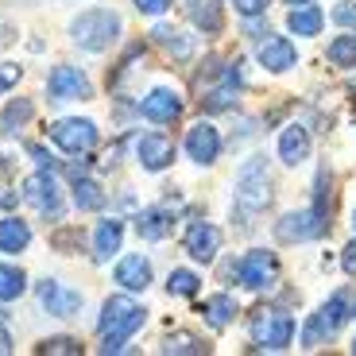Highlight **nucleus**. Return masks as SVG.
Segmentation results:
<instances>
[{"mask_svg":"<svg viewBox=\"0 0 356 356\" xmlns=\"http://www.w3.org/2000/svg\"><path fill=\"white\" fill-rule=\"evenodd\" d=\"M232 8L241 12V16H259L267 8V0H232Z\"/></svg>","mask_w":356,"mask_h":356,"instance_id":"obj_33","label":"nucleus"},{"mask_svg":"<svg viewBox=\"0 0 356 356\" xmlns=\"http://www.w3.org/2000/svg\"><path fill=\"white\" fill-rule=\"evenodd\" d=\"M47 93L54 101H74V97H89V81L78 66H54L47 78Z\"/></svg>","mask_w":356,"mask_h":356,"instance_id":"obj_10","label":"nucleus"},{"mask_svg":"<svg viewBox=\"0 0 356 356\" xmlns=\"http://www.w3.org/2000/svg\"><path fill=\"white\" fill-rule=\"evenodd\" d=\"M27 244H31V229H27L24 221H16V217L0 221V248L4 252H24Z\"/></svg>","mask_w":356,"mask_h":356,"instance_id":"obj_21","label":"nucleus"},{"mask_svg":"<svg viewBox=\"0 0 356 356\" xmlns=\"http://www.w3.org/2000/svg\"><path fill=\"white\" fill-rule=\"evenodd\" d=\"M325 58L333 66H356V35H337L325 47Z\"/></svg>","mask_w":356,"mask_h":356,"instance_id":"obj_25","label":"nucleus"},{"mask_svg":"<svg viewBox=\"0 0 356 356\" xmlns=\"http://www.w3.org/2000/svg\"><path fill=\"white\" fill-rule=\"evenodd\" d=\"M286 27H291L294 35H318L321 31V12L310 8V4H306V8H294L291 16H286Z\"/></svg>","mask_w":356,"mask_h":356,"instance_id":"obj_24","label":"nucleus"},{"mask_svg":"<svg viewBox=\"0 0 356 356\" xmlns=\"http://www.w3.org/2000/svg\"><path fill=\"white\" fill-rule=\"evenodd\" d=\"M0 318H4V310H0Z\"/></svg>","mask_w":356,"mask_h":356,"instance_id":"obj_42","label":"nucleus"},{"mask_svg":"<svg viewBox=\"0 0 356 356\" xmlns=\"http://www.w3.org/2000/svg\"><path fill=\"white\" fill-rule=\"evenodd\" d=\"M39 302H43V310L51 318H74L81 310V294L63 283H54V279H43L39 283Z\"/></svg>","mask_w":356,"mask_h":356,"instance_id":"obj_9","label":"nucleus"},{"mask_svg":"<svg viewBox=\"0 0 356 356\" xmlns=\"http://www.w3.org/2000/svg\"><path fill=\"white\" fill-rule=\"evenodd\" d=\"M353 225H356V213H353Z\"/></svg>","mask_w":356,"mask_h":356,"instance_id":"obj_41","label":"nucleus"},{"mask_svg":"<svg viewBox=\"0 0 356 356\" xmlns=\"http://www.w3.org/2000/svg\"><path fill=\"white\" fill-rule=\"evenodd\" d=\"M24 197L31 209H39V213H51L58 217L63 213V202H58V186H54V178L51 175H31L24 182Z\"/></svg>","mask_w":356,"mask_h":356,"instance_id":"obj_11","label":"nucleus"},{"mask_svg":"<svg viewBox=\"0 0 356 356\" xmlns=\"http://www.w3.org/2000/svg\"><path fill=\"white\" fill-rule=\"evenodd\" d=\"M136 152H140V163L147 170H163L175 159V143H170V136H143Z\"/></svg>","mask_w":356,"mask_h":356,"instance_id":"obj_16","label":"nucleus"},{"mask_svg":"<svg viewBox=\"0 0 356 356\" xmlns=\"http://www.w3.org/2000/svg\"><path fill=\"white\" fill-rule=\"evenodd\" d=\"M190 16H194V24L202 27V31H209V35L221 31V12H217L213 4H205V8H194V4H190Z\"/></svg>","mask_w":356,"mask_h":356,"instance_id":"obj_27","label":"nucleus"},{"mask_svg":"<svg viewBox=\"0 0 356 356\" xmlns=\"http://www.w3.org/2000/svg\"><path fill=\"white\" fill-rule=\"evenodd\" d=\"M229 105H232L229 89H217V93H209V97H205V108H229Z\"/></svg>","mask_w":356,"mask_h":356,"instance_id":"obj_34","label":"nucleus"},{"mask_svg":"<svg viewBox=\"0 0 356 356\" xmlns=\"http://www.w3.org/2000/svg\"><path fill=\"white\" fill-rule=\"evenodd\" d=\"M186 152L194 163H213L217 152H221V136H217L213 124H205V120H197L194 128H190L186 136Z\"/></svg>","mask_w":356,"mask_h":356,"instance_id":"obj_13","label":"nucleus"},{"mask_svg":"<svg viewBox=\"0 0 356 356\" xmlns=\"http://www.w3.org/2000/svg\"><path fill=\"white\" fill-rule=\"evenodd\" d=\"M120 248V221H101L97 225V236H93V252H97V259H108L113 252Z\"/></svg>","mask_w":356,"mask_h":356,"instance_id":"obj_22","label":"nucleus"},{"mask_svg":"<svg viewBox=\"0 0 356 356\" xmlns=\"http://www.w3.org/2000/svg\"><path fill=\"white\" fill-rule=\"evenodd\" d=\"M116 283L124 286V291H143V286L152 283V264L143 256H124L116 264Z\"/></svg>","mask_w":356,"mask_h":356,"instance_id":"obj_17","label":"nucleus"},{"mask_svg":"<svg viewBox=\"0 0 356 356\" xmlns=\"http://www.w3.org/2000/svg\"><path fill=\"white\" fill-rule=\"evenodd\" d=\"M353 93H356V81H353Z\"/></svg>","mask_w":356,"mask_h":356,"instance_id":"obj_40","label":"nucleus"},{"mask_svg":"<svg viewBox=\"0 0 356 356\" xmlns=\"http://www.w3.org/2000/svg\"><path fill=\"white\" fill-rule=\"evenodd\" d=\"M202 314H205V321H209L213 330H229L232 318H236V302H232L229 294H213V298L202 302Z\"/></svg>","mask_w":356,"mask_h":356,"instance_id":"obj_19","label":"nucleus"},{"mask_svg":"<svg viewBox=\"0 0 356 356\" xmlns=\"http://www.w3.org/2000/svg\"><path fill=\"white\" fill-rule=\"evenodd\" d=\"M24 286H27V279H24V271H19V267H0V298H4V302L19 298V294H24Z\"/></svg>","mask_w":356,"mask_h":356,"instance_id":"obj_26","label":"nucleus"},{"mask_svg":"<svg viewBox=\"0 0 356 356\" xmlns=\"http://www.w3.org/2000/svg\"><path fill=\"white\" fill-rule=\"evenodd\" d=\"M217 248H221V229H213V225H194V229L186 232V252L197 259V264H209V259L217 256Z\"/></svg>","mask_w":356,"mask_h":356,"instance_id":"obj_15","label":"nucleus"},{"mask_svg":"<svg viewBox=\"0 0 356 356\" xmlns=\"http://www.w3.org/2000/svg\"><path fill=\"white\" fill-rule=\"evenodd\" d=\"M27 120H31V101L19 97V101H12V105L4 108V128H8V132L19 128V124H27Z\"/></svg>","mask_w":356,"mask_h":356,"instance_id":"obj_28","label":"nucleus"},{"mask_svg":"<svg viewBox=\"0 0 356 356\" xmlns=\"http://www.w3.org/2000/svg\"><path fill=\"white\" fill-rule=\"evenodd\" d=\"M74 205L86 209V213H93V209L105 205V190H101L97 182H89V178H78V182H74Z\"/></svg>","mask_w":356,"mask_h":356,"instance_id":"obj_23","label":"nucleus"},{"mask_svg":"<svg viewBox=\"0 0 356 356\" xmlns=\"http://www.w3.org/2000/svg\"><path fill=\"white\" fill-rule=\"evenodd\" d=\"M16 81H19V66H0V93L12 89Z\"/></svg>","mask_w":356,"mask_h":356,"instance_id":"obj_36","label":"nucleus"},{"mask_svg":"<svg viewBox=\"0 0 356 356\" xmlns=\"http://www.w3.org/2000/svg\"><path fill=\"white\" fill-rule=\"evenodd\" d=\"M8 353H12V337L0 330V356H8Z\"/></svg>","mask_w":356,"mask_h":356,"instance_id":"obj_38","label":"nucleus"},{"mask_svg":"<svg viewBox=\"0 0 356 356\" xmlns=\"http://www.w3.org/2000/svg\"><path fill=\"white\" fill-rule=\"evenodd\" d=\"M298 63V54H294V43H286L283 35H271L259 43V66H267L271 74H283Z\"/></svg>","mask_w":356,"mask_h":356,"instance_id":"obj_14","label":"nucleus"},{"mask_svg":"<svg viewBox=\"0 0 356 356\" xmlns=\"http://www.w3.org/2000/svg\"><path fill=\"white\" fill-rule=\"evenodd\" d=\"M170 0H136V8L140 12H147V16H159L163 8H167Z\"/></svg>","mask_w":356,"mask_h":356,"instance_id":"obj_37","label":"nucleus"},{"mask_svg":"<svg viewBox=\"0 0 356 356\" xmlns=\"http://www.w3.org/2000/svg\"><path fill=\"white\" fill-rule=\"evenodd\" d=\"M341 267H345L348 275H356V241L345 244V252H341Z\"/></svg>","mask_w":356,"mask_h":356,"instance_id":"obj_35","label":"nucleus"},{"mask_svg":"<svg viewBox=\"0 0 356 356\" xmlns=\"http://www.w3.org/2000/svg\"><path fill=\"white\" fill-rule=\"evenodd\" d=\"M136 232H140L143 241H163L170 232V213L167 209H143L136 217Z\"/></svg>","mask_w":356,"mask_h":356,"instance_id":"obj_20","label":"nucleus"},{"mask_svg":"<svg viewBox=\"0 0 356 356\" xmlns=\"http://www.w3.org/2000/svg\"><path fill=\"white\" fill-rule=\"evenodd\" d=\"M236 205L244 213H259V209L271 205V178H267L264 163L241 167V175H236Z\"/></svg>","mask_w":356,"mask_h":356,"instance_id":"obj_2","label":"nucleus"},{"mask_svg":"<svg viewBox=\"0 0 356 356\" xmlns=\"http://www.w3.org/2000/svg\"><path fill=\"white\" fill-rule=\"evenodd\" d=\"M286 4H310V0H286Z\"/></svg>","mask_w":356,"mask_h":356,"instance_id":"obj_39","label":"nucleus"},{"mask_svg":"<svg viewBox=\"0 0 356 356\" xmlns=\"http://www.w3.org/2000/svg\"><path fill=\"white\" fill-rule=\"evenodd\" d=\"M140 325H143V306H136L124 294L108 298L105 310H101V333L105 337H132Z\"/></svg>","mask_w":356,"mask_h":356,"instance_id":"obj_4","label":"nucleus"},{"mask_svg":"<svg viewBox=\"0 0 356 356\" xmlns=\"http://www.w3.org/2000/svg\"><path fill=\"white\" fill-rule=\"evenodd\" d=\"M140 113L152 120V124H170V120H178V113H182V101H178L175 89H152L147 97H143Z\"/></svg>","mask_w":356,"mask_h":356,"instance_id":"obj_12","label":"nucleus"},{"mask_svg":"<svg viewBox=\"0 0 356 356\" xmlns=\"http://www.w3.org/2000/svg\"><path fill=\"white\" fill-rule=\"evenodd\" d=\"M51 140L66 155H86L97 143V128H93V120H58V124H51Z\"/></svg>","mask_w":356,"mask_h":356,"instance_id":"obj_6","label":"nucleus"},{"mask_svg":"<svg viewBox=\"0 0 356 356\" xmlns=\"http://www.w3.org/2000/svg\"><path fill=\"white\" fill-rule=\"evenodd\" d=\"M306 155H310V136H306V128L291 124L283 136H279V159H283L286 167H298Z\"/></svg>","mask_w":356,"mask_h":356,"instance_id":"obj_18","label":"nucleus"},{"mask_svg":"<svg viewBox=\"0 0 356 356\" xmlns=\"http://www.w3.org/2000/svg\"><path fill=\"white\" fill-rule=\"evenodd\" d=\"M236 275H241V283L248 286V291H264V286L275 283L279 264H275V256H271V252L256 248V252H248V256L236 264Z\"/></svg>","mask_w":356,"mask_h":356,"instance_id":"obj_8","label":"nucleus"},{"mask_svg":"<svg viewBox=\"0 0 356 356\" xmlns=\"http://www.w3.org/2000/svg\"><path fill=\"white\" fill-rule=\"evenodd\" d=\"M325 232V213L321 209H298V213H286L283 221L275 225V236L279 241H314Z\"/></svg>","mask_w":356,"mask_h":356,"instance_id":"obj_7","label":"nucleus"},{"mask_svg":"<svg viewBox=\"0 0 356 356\" xmlns=\"http://www.w3.org/2000/svg\"><path fill=\"white\" fill-rule=\"evenodd\" d=\"M39 353H47V356H78L81 345H78V341H70V337H51V341H43Z\"/></svg>","mask_w":356,"mask_h":356,"instance_id":"obj_31","label":"nucleus"},{"mask_svg":"<svg viewBox=\"0 0 356 356\" xmlns=\"http://www.w3.org/2000/svg\"><path fill=\"white\" fill-rule=\"evenodd\" d=\"M197 283H202V279H197L194 271H170L167 291H170V294H194V291H197Z\"/></svg>","mask_w":356,"mask_h":356,"instance_id":"obj_30","label":"nucleus"},{"mask_svg":"<svg viewBox=\"0 0 356 356\" xmlns=\"http://www.w3.org/2000/svg\"><path fill=\"white\" fill-rule=\"evenodd\" d=\"M163 353H202V341L194 337V333H175V337H167V345H163Z\"/></svg>","mask_w":356,"mask_h":356,"instance_id":"obj_29","label":"nucleus"},{"mask_svg":"<svg viewBox=\"0 0 356 356\" xmlns=\"http://www.w3.org/2000/svg\"><path fill=\"white\" fill-rule=\"evenodd\" d=\"M345 321H348V294L341 291V294H333L330 302H325V306H321V310L310 318V325H306V337H302L306 348H318L321 337H333V333H337Z\"/></svg>","mask_w":356,"mask_h":356,"instance_id":"obj_5","label":"nucleus"},{"mask_svg":"<svg viewBox=\"0 0 356 356\" xmlns=\"http://www.w3.org/2000/svg\"><path fill=\"white\" fill-rule=\"evenodd\" d=\"M353 353H356V345H353Z\"/></svg>","mask_w":356,"mask_h":356,"instance_id":"obj_43","label":"nucleus"},{"mask_svg":"<svg viewBox=\"0 0 356 356\" xmlns=\"http://www.w3.org/2000/svg\"><path fill=\"white\" fill-rule=\"evenodd\" d=\"M252 337H256L259 348H271V353H279V348L291 345L294 337V318L283 310H264L259 306L256 310V321H252Z\"/></svg>","mask_w":356,"mask_h":356,"instance_id":"obj_3","label":"nucleus"},{"mask_svg":"<svg viewBox=\"0 0 356 356\" xmlns=\"http://www.w3.org/2000/svg\"><path fill=\"white\" fill-rule=\"evenodd\" d=\"M116 35H120V16L116 12L97 8V12H86V16L74 19V39L86 51H105Z\"/></svg>","mask_w":356,"mask_h":356,"instance_id":"obj_1","label":"nucleus"},{"mask_svg":"<svg viewBox=\"0 0 356 356\" xmlns=\"http://www.w3.org/2000/svg\"><path fill=\"white\" fill-rule=\"evenodd\" d=\"M333 19H337L341 27H356V4H337V8H333Z\"/></svg>","mask_w":356,"mask_h":356,"instance_id":"obj_32","label":"nucleus"}]
</instances>
